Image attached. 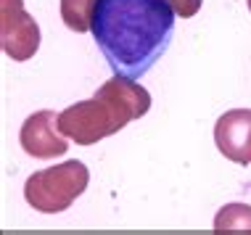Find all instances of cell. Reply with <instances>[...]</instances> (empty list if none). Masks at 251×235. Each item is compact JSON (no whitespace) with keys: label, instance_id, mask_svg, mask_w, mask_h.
Instances as JSON below:
<instances>
[{"label":"cell","instance_id":"6da1fadb","mask_svg":"<svg viewBox=\"0 0 251 235\" xmlns=\"http://www.w3.org/2000/svg\"><path fill=\"white\" fill-rule=\"evenodd\" d=\"M90 32L114 74L140 79L172 43L175 8L167 0H98Z\"/></svg>","mask_w":251,"mask_h":235},{"label":"cell","instance_id":"7a4b0ae2","mask_svg":"<svg viewBox=\"0 0 251 235\" xmlns=\"http://www.w3.org/2000/svg\"><path fill=\"white\" fill-rule=\"evenodd\" d=\"M90 172L82 161L72 159L58 166L35 172L24 185V198L29 206H35L43 214H56L64 212L85 193Z\"/></svg>","mask_w":251,"mask_h":235},{"label":"cell","instance_id":"3957f363","mask_svg":"<svg viewBox=\"0 0 251 235\" xmlns=\"http://www.w3.org/2000/svg\"><path fill=\"white\" fill-rule=\"evenodd\" d=\"M130 119L122 114L108 98L93 95L90 100L74 103L58 114V127L66 138H72L77 145H93L114 132H119Z\"/></svg>","mask_w":251,"mask_h":235},{"label":"cell","instance_id":"277c9868","mask_svg":"<svg viewBox=\"0 0 251 235\" xmlns=\"http://www.w3.org/2000/svg\"><path fill=\"white\" fill-rule=\"evenodd\" d=\"M0 45L13 61H29L40 48V26L22 0H0Z\"/></svg>","mask_w":251,"mask_h":235},{"label":"cell","instance_id":"5b68a950","mask_svg":"<svg viewBox=\"0 0 251 235\" xmlns=\"http://www.w3.org/2000/svg\"><path fill=\"white\" fill-rule=\"evenodd\" d=\"M22 148L35 159H56L69 151L56 111H37L22 124Z\"/></svg>","mask_w":251,"mask_h":235},{"label":"cell","instance_id":"8992f818","mask_svg":"<svg viewBox=\"0 0 251 235\" xmlns=\"http://www.w3.org/2000/svg\"><path fill=\"white\" fill-rule=\"evenodd\" d=\"M214 143L220 153L235 164H251V109H233L214 124Z\"/></svg>","mask_w":251,"mask_h":235},{"label":"cell","instance_id":"52a82bcc","mask_svg":"<svg viewBox=\"0 0 251 235\" xmlns=\"http://www.w3.org/2000/svg\"><path fill=\"white\" fill-rule=\"evenodd\" d=\"M96 95L108 98L130 122L132 119H140L143 114H148V109H151V93H148L143 85L132 82L130 77H122V74H114L108 82H103L98 87Z\"/></svg>","mask_w":251,"mask_h":235},{"label":"cell","instance_id":"ba28073f","mask_svg":"<svg viewBox=\"0 0 251 235\" xmlns=\"http://www.w3.org/2000/svg\"><path fill=\"white\" fill-rule=\"evenodd\" d=\"M217 235H246L251 233V206L249 204H227L214 217Z\"/></svg>","mask_w":251,"mask_h":235},{"label":"cell","instance_id":"9c48e42d","mask_svg":"<svg viewBox=\"0 0 251 235\" xmlns=\"http://www.w3.org/2000/svg\"><path fill=\"white\" fill-rule=\"evenodd\" d=\"M98 0H61V19L72 32H90Z\"/></svg>","mask_w":251,"mask_h":235},{"label":"cell","instance_id":"30bf717a","mask_svg":"<svg viewBox=\"0 0 251 235\" xmlns=\"http://www.w3.org/2000/svg\"><path fill=\"white\" fill-rule=\"evenodd\" d=\"M167 3L172 5L175 13H177V16H182V19L196 16V13H199V8H201V0H167Z\"/></svg>","mask_w":251,"mask_h":235},{"label":"cell","instance_id":"8fae6325","mask_svg":"<svg viewBox=\"0 0 251 235\" xmlns=\"http://www.w3.org/2000/svg\"><path fill=\"white\" fill-rule=\"evenodd\" d=\"M249 11H251V0H249Z\"/></svg>","mask_w":251,"mask_h":235}]
</instances>
